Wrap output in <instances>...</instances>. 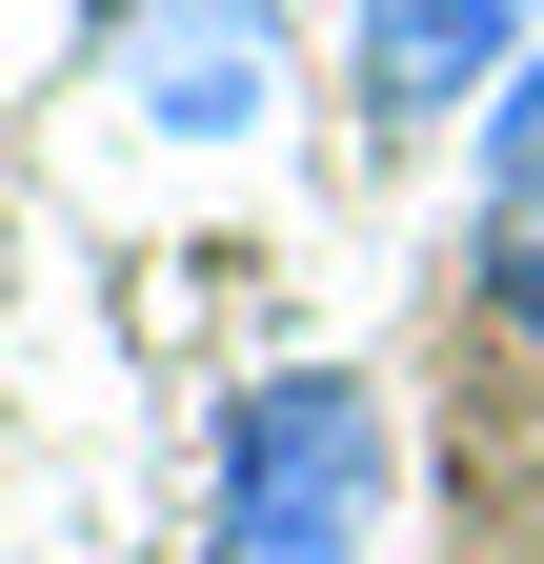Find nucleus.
Here are the masks:
<instances>
[{
  "label": "nucleus",
  "instance_id": "2",
  "mask_svg": "<svg viewBox=\"0 0 544 564\" xmlns=\"http://www.w3.org/2000/svg\"><path fill=\"white\" fill-rule=\"evenodd\" d=\"M81 61H101V101H142L162 141H262L283 121V21H262V0H101Z\"/></svg>",
  "mask_w": 544,
  "mask_h": 564
},
{
  "label": "nucleus",
  "instance_id": "3",
  "mask_svg": "<svg viewBox=\"0 0 544 564\" xmlns=\"http://www.w3.org/2000/svg\"><path fill=\"white\" fill-rule=\"evenodd\" d=\"M524 21L544 0H344V61H363V121L424 141V121H485L524 82Z\"/></svg>",
  "mask_w": 544,
  "mask_h": 564
},
{
  "label": "nucleus",
  "instance_id": "4",
  "mask_svg": "<svg viewBox=\"0 0 544 564\" xmlns=\"http://www.w3.org/2000/svg\"><path fill=\"white\" fill-rule=\"evenodd\" d=\"M464 262H485V323L544 343V141H485V223H464Z\"/></svg>",
  "mask_w": 544,
  "mask_h": 564
},
{
  "label": "nucleus",
  "instance_id": "1",
  "mask_svg": "<svg viewBox=\"0 0 544 564\" xmlns=\"http://www.w3.org/2000/svg\"><path fill=\"white\" fill-rule=\"evenodd\" d=\"M383 383L363 364H283L222 403V464H202V564H383Z\"/></svg>",
  "mask_w": 544,
  "mask_h": 564
}]
</instances>
